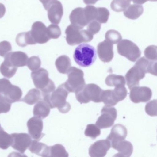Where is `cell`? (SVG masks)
<instances>
[{"label":"cell","mask_w":157,"mask_h":157,"mask_svg":"<svg viewBox=\"0 0 157 157\" xmlns=\"http://www.w3.org/2000/svg\"><path fill=\"white\" fill-rule=\"evenodd\" d=\"M69 93L63 83L52 92L43 94L44 101L50 108H57L60 113H66L71 108V105L66 101Z\"/></svg>","instance_id":"1"},{"label":"cell","mask_w":157,"mask_h":157,"mask_svg":"<svg viewBox=\"0 0 157 157\" xmlns=\"http://www.w3.org/2000/svg\"><path fill=\"white\" fill-rule=\"evenodd\" d=\"M96 51L94 48L86 44H82L77 47L73 55L76 63L83 67L92 65L96 60Z\"/></svg>","instance_id":"2"},{"label":"cell","mask_w":157,"mask_h":157,"mask_svg":"<svg viewBox=\"0 0 157 157\" xmlns=\"http://www.w3.org/2000/svg\"><path fill=\"white\" fill-rule=\"evenodd\" d=\"M65 33L67 43L71 46L88 43L93 39V35L88 30H83L72 25L67 27Z\"/></svg>","instance_id":"3"},{"label":"cell","mask_w":157,"mask_h":157,"mask_svg":"<svg viewBox=\"0 0 157 157\" xmlns=\"http://www.w3.org/2000/svg\"><path fill=\"white\" fill-rule=\"evenodd\" d=\"M48 72L45 69L41 68L31 74L35 86L41 90L43 94H48L56 90L55 83L48 77Z\"/></svg>","instance_id":"4"},{"label":"cell","mask_w":157,"mask_h":157,"mask_svg":"<svg viewBox=\"0 0 157 157\" xmlns=\"http://www.w3.org/2000/svg\"><path fill=\"white\" fill-rule=\"evenodd\" d=\"M103 90L94 83L85 84L75 93L76 99L81 104L88 103L90 101L95 103L101 102V94Z\"/></svg>","instance_id":"5"},{"label":"cell","mask_w":157,"mask_h":157,"mask_svg":"<svg viewBox=\"0 0 157 157\" xmlns=\"http://www.w3.org/2000/svg\"><path fill=\"white\" fill-rule=\"evenodd\" d=\"M68 79L64 86L69 93H76L85 85L84 73L82 70L71 67L67 73Z\"/></svg>","instance_id":"6"},{"label":"cell","mask_w":157,"mask_h":157,"mask_svg":"<svg viewBox=\"0 0 157 157\" xmlns=\"http://www.w3.org/2000/svg\"><path fill=\"white\" fill-rule=\"evenodd\" d=\"M22 94L20 87L13 85L7 79H0V97H4L12 104L21 101Z\"/></svg>","instance_id":"7"},{"label":"cell","mask_w":157,"mask_h":157,"mask_svg":"<svg viewBox=\"0 0 157 157\" xmlns=\"http://www.w3.org/2000/svg\"><path fill=\"white\" fill-rule=\"evenodd\" d=\"M117 49L119 55L132 62L136 61L141 56V51L138 47L127 39L120 41L117 44Z\"/></svg>","instance_id":"8"},{"label":"cell","mask_w":157,"mask_h":157,"mask_svg":"<svg viewBox=\"0 0 157 157\" xmlns=\"http://www.w3.org/2000/svg\"><path fill=\"white\" fill-rule=\"evenodd\" d=\"M117 117V111L114 107L105 106L101 111V115L96 122V125L100 128L111 127L113 125Z\"/></svg>","instance_id":"9"},{"label":"cell","mask_w":157,"mask_h":157,"mask_svg":"<svg viewBox=\"0 0 157 157\" xmlns=\"http://www.w3.org/2000/svg\"><path fill=\"white\" fill-rule=\"evenodd\" d=\"M30 32L31 37L35 44H45L50 40L48 36L46 26L42 22L34 23Z\"/></svg>","instance_id":"10"},{"label":"cell","mask_w":157,"mask_h":157,"mask_svg":"<svg viewBox=\"0 0 157 157\" xmlns=\"http://www.w3.org/2000/svg\"><path fill=\"white\" fill-rule=\"evenodd\" d=\"M152 92L147 87L135 86L131 89L129 94L130 100L135 103L147 102L151 99Z\"/></svg>","instance_id":"11"},{"label":"cell","mask_w":157,"mask_h":157,"mask_svg":"<svg viewBox=\"0 0 157 157\" xmlns=\"http://www.w3.org/2000/svg\"><path fill=\"white\" fill-rule=\"evenodd\" d=\"M11 136L13 139L11 147L21 153H25L32 143V137L26 133H13Z\"/></svg>","instance_id":"12"},{"label":"cell","mask_w":157,"mask_h":157,"mask_svg":"<svg viewBox=\"0 0 157 157\" xmlns=\"http://www.w3.org/2000/svg\"><path fill=\"white\" fill-rule=\"evenodd\" d=\"M127 134V129L124 126L117 124L112 128L111 133L106 139L110 141L111 147L115 149L118 143L124 140Z\"/></svg>","instance_id":"13"},{"label":"cell","mask_w":157,"mask_h":157,"mask_svg":"<svg viewBox=\"0 0 157 157\" xmlns=\"http://www.w3.org/2000/svg\"><path fill=\"white\" fill-rule=\"evenodd\" d=\"M27 126L30 136L35 140L39 141L44 136L42 133L43 122L41 118L36 116L32 117L27 122Z\"/></svg>","instance_id":"14"},{"label":"cell","mask_w":157,"mask_h":157,"mask_svg":"<svg viewBox=\"0 0 157 157\" xmlns=\"http://www.w3.org/2000/svg\"><path fill=\"white\" fill-rule=\"evenodd\" d=\"M4 62L11 67H20L26 66L28 57L24 52L16 51L7 54L5 57Z\"/></svg>","instance_id":"15"},{"label":"cell","mask_w":157,"mask_h":157,"mask_svg":"<svg viewBox=\"0 0 157 157\" xmlns=\"http://www.w3.org/2000/svg\"><path fill=\"white\" fill-rule=\"evenodd\" d=\"M145 73L141 68L136 65L127 72L125 79L128 89L139 85V81L145 77Z\"/></svg>","instance_id":"16"},{"label":"cell","mask_w":157,"mask_h":157,"mask_svg":"<svg viewBox=\"0 0 157 157\" xmlns=\"http://www.w3.org/2000/svg\"><path fill=\"white\" fill-rule=\"evenodd\" d=\"M97 54L100 59L105 63L112 61L114 56L113 44L106 40L97 46Z\"/></svg>","instance_id":"17"},{"label":"cell","mask_w":157,"mask_h":157,"mask_svg":"<svg viewBox=\"0 0 157 157\" xmlns=\"http://www.w3.org/2000/svg\"><path fill=\"white\" fill-rule=\"evenodd\" d=\"M111 147L108 140H102L94 142L89 148V154L92 157H103Z\"/></svg>","instance_id":"18"},{"label":"cell","mask_w":157,"mask_h":157,"mask_svg":"<svg viewBox=\"0 0 157 157\" xmlns=\"http://www.w3.org/2000/svg\"><path fill=\"white\" fill-rule=\"evenodd\" d=\"M63 7L61 2L55 0L48 10V16L50 22L56 25L59 24L63 16Z\"/></svg>","instance_id":"19"},{"label":"cell","mask_w":157,"mask_h":157,"mask_svg":"<svg viewBox=\"0 0 157 157\" xmlns=\"http://www.w3.org/2000/svg\"><path fill=\"white\" fill-rule=\"evenodd\" d=\"M69 18L71 25L79 28H83L88 24L82 8H77L73 10Z\"/></svg>","instance_id":"20"},{"label":"cell","mask_w":157,"mask_h":157,"mask_svg":"<svg viewBox=\"0 0 157 157\" xmlns=\"http://www.w3.org/2000/svg\"><path fill=\"white\" fill-rule=\"evenodd\" d=\"M135 65L141 68L145 73H149L154 76H157L156 61H151L143 57L140 59Z\"/></svg>","instance_id":"21"},{"label":"cell","mask_w":157,"mask_h":157,"mask_svg":"<svg viewBox=\"0 0 157 157\" xmlns=\"http://www.w3.org/2000/svg\"><path fill=\"white\" fill-rule=\"evenodd\" d=\"M31 152L42 157L49 156V147L37 140L32 141L29 148Z\"/></svg>","instance_id":"22"},{"label":"cell","mask_w":157,"mask_h":157,"mask_svg":"<svg viewBox=\"0 0 157 157\" xmlns=\"http://www.w3.org/2000/svg\"><path fill=\"white\" fill-rule=\"evenodd\" d=\"M115 149L118 151L114 157H129L133 152V147L132 144L129 141L123 140L117 145Z\"/></svg>","instance_id":"23"},{"label":"cell","mask_w":157,"mask_h":157,"mask_svg":"<svg viewBox=\"0 0 157 157\" xmlns=\"http://www.w3.org/2000/svg\"><path fill=\"white\" fill-rule=\"evenodd\" d=\"M50 112V107L44 101H39L33 108L34 115L41 119L48 116Z\"/></svg>","instance_id":"24"},{"label":"cell","mask_w":157,"mask_h":157,"mask_svg":"<svg viewBox=\"0 0 157 157\" xmlns=\"http://www.w3.org/2000/svg\"><path fill=\"white\" fill-rule=\"evenodd\" d=\"M143 6L139 4H133L129 6L124 12V14L126 18L130 20H136L143 13Z\"/></svg>","instance_id":"25"},{"label":"cell","mask_w":157,"mask_h":157,"mask_svg":"<svg viewBox=\"0 0 157 157\" xmlns=\"http://www.w3.org/2000/svg\"><path fill=\"white\" fill-rule=\"evenodd\" d=\"M56 66L58 71L62 74H67L68 70L71 67V61L67 56L63 55L57 59Z\"/></svg>","instance_id":"26"},{"label":"cell","mask_w":157,"mask_h":157,"mask_svg":"<svg viewBox=\"0 0 157 157\" xmlns=\"http://www.w3.org/2000/svg\"><path fill=\"white\" fill-rule=\"evenodd\" d=\"M101 102H103L105 105V106H114L117 102L116 101L113 94V90H103L101 94Z\"/></svg>","instance_id":"27"},{"label":"cell","mask_w":157,"mask_h":157,"mask_svg":"<svg viewBox=\"0 0 157 157\" xmlns=\"http://www.w3.org/2000/svg\"><path fill=\"white\" fill-rule=\"evenodd\" d=\"M16 42L21 47H25L27 45H35L31 37L30 31L18 34L16 36Z\"/></svg>","instance_id":"28"},{"label":"cell","mask_w":157,"mask_h":157,"mask_svg":"<svg viewBox=\"0 0 157 157\" xmlns=\"http://www.w3.org/2000/svg\"><path fill=\"white\" fill-rule=\"evenodd\" d=\"M41 98V92L36 89L30 90L23 99L21 100L27 104L33 105L37 102Z\"/></svg>","instance_id":"29"},{"label":"cell","mask_w":157,"mask_h":157,"mask_svg":"<svg viewBox=\"0 0 157 157\" xmlns=\"http://www.w3.org/2000/svg\"><path fill=\"white\" fill-rule=\"evenodd\" d=\"M105 84L110 87L125 85L126 82L124 77L121 75L110 74L106 77L105 80Z\"/></svg>","instance_id":"30"},{"label":"cell","mask_w":157,"mask_h":157,"mask_svg":"<svg viewBox=\"0 0 157 157\" xmlns=\"http://www.w3.org/2000/svg\"><path fill=\"white\" fill-rule=\"evenodd\" d=\"M49 156L52 157H68V153L61 144H56L49 147Z\"/></svg>","instance_id":"31"},{"label":"cell","mask_w":157,"mask_h":157,"mask_svg":"<svg viewBox=\"0 0 157 157\" xmlns=\"http://www.w3.org/2000/svg\"><path fill=\"white\" fill-rule=\"evenodd\" d=\"M13 139L10 135L1 128H0V148L6 150L11 146Z\"/></svg>","instance_id":"32"},{"label":"cell","mask_w":157,"mask_h":157,"mask_svg":"<svg viewBox=\"0 0 157 157\" xmlns=\"http://www.w3.org/2000/svg\"><path fill=\"white\" fill-rule=\"evenodd\" d=\"M131 0H113L111 2V8L116 12L124 11L130 6Z\"/></svg>","instance_id":"33"},{"label":"cell","mask_w":157,"mask_h":157,"mask_svg":"<svg viewBox=\"0 0 157 157\" xmlns=\"http://www.w3.org/2000/svg\"><path fill=\"white\" fill-rule=\"evenodd\" d=\"M18 68L11 67L3 61L0 66V72L6 78H12L17 71Z\"/></svg>","instance_id":"34"},{"label":"cell","mask_w":157,"mask_h":157,"mask_svg":"<svg viewBox=\"0 0 157 157\" xmlns=\"http://www.w3.org/2000/svg\"><path fill=\"white\" fill-rule=\"evenodd\" d=\"M113 92L114 97L117 102L124 100L127 94V90L124 85L115 86L114 89L113 90Z\"/></svg>","instance_id":"35"},{"label":"cell","mask_w":157,"mask_h":157,"mask_svg":"<svg viewBox=\"0 0 157 157\" xmlns=\"http://www.w3.org/2000/svg\"><path fill=\"white\" fill-rule=\"evenodd\" d=\"M105 40L112 44H117L121 41L122 36L120 33L114 30H110L106 32Z\"/></svg>","instance_id":"36"},{"label":"cell","mask_w":157,"mask_h":157,"mask_svg":"<svg viewBox=\"0 0 157 157\" xmlns=\"http://www.w3.org/2000/svg\"><path fill=\"white\" fill-rule=\"evenodd\" d=\"M84 16L88 23L96 20L97 8L91 5L86 6L83 9Z\"/></svg>","instance_id":"37"},{"label":"cell","mask_w":157,"mask_h":157,"mask_svg":"<svg viewBox=\"0 0 157 157\" xmlns=\"http://www.w3.org/2000/svg\"><path fill=\"white\" fill-rule=\"evenodd\" d=\"M101 129L96 125L90 124L87 126L84 134L86 136L95 139L101 135Z\"/></svg>","instance_id":"38"},{"label":"cell","mask_w":157,"mask_h":157,"mask_svg":"<svg viewBox=\"0 0 157 157\" xmlns=\"http://www.w3.org/2000/svg\"><path fill=\"white\" fill-rule=\"evenodd\" d=\"M110 13L106 8H97L96 20L100 23H106L109 19Z\"/></svg>","instance_id":"39"},{"label":"cell","mask_w":157,"mask_h":157,"mask_svg":"<svg viewBox=\"0 0 157 157\" xmlns=\"http://www.w3.org/2000/svg\"><path fill=\"white\" fill-rule=\"evenodd\" d=\"M48 36L50 39H57L61 36L60 27L55 24H51L47 28Z\"/></svg>","instance_id":"40"},{"label":"cell","mask_w":157,"mask_h":157,"mask_svg":"<svg viewBox=\"0 0 157 157\" xmlns=\"http://www.w3.org/2000/svg\"><path fill=\"white\" fill-rule=\"evenodd\" d=\"M26 65L30 70L35 71L40 68L41 61L39 57L34 56L28 59Z\"/></svg>","instance_id":"41"},{"label":"cell","mask_w":157,"mask_h":157,"mask_svg":"<svg viewBox=\"0 0 157 157\" xmlns=\"http://www.w3.org/2000/svg\"><path fill=\"white\" fill-rule=\"evenodd\" d=\"M144 55L148 60L157 61V46L151 45L147 47L144 51Z\"/></svg>","instance_id":"42"},{"label":"cell","mask_w":157,"mask_h":157,"mask_svg":"<svg viewBox=\"0 0 157 157\" xmlns=\"http://www.w3.org/2000/svg\"><path fill=\"white\" fill-rule=\"evenodd\" d=\"M12 50L11 44L8 41H4L0 43V56L4 57Z\"/></svg>","instance_id":"43"},{"label":"cell","mask_w":157,"mask_h":157,"mask_svg":"<svg viewBox=\"0 0 157 157\" xmlns=\"http://www.w3.org/2000/svg\"><path fill=\"white\" fill-rule=\"evenodd\" d=\"M157 101L153 100L148 103L145 106V111L149 115L151 116H155L157 115L156 108H157Z\"/></svg>","instance_id":"44"},{"label":"cell","mask_w":157,"mask_h":157,"mask_svg":"<svg viewBox=\"0 0 157 157\" xmlns=\"http://www.w3.org/2000/svg\"><path fill=\"white\" fill-rule=\"evenodd\" d=\"M87 30L93 35H95L100 32L101 28V24L97 21H93L88 24Z\"/></svg>","instance_id":"45"},{"label":"cell","mask_w":157,"mask_h":157,"mask_svg":"<svg viewBox=\"0 0 157 157\" xmlns=\"http://www.w3.org/2000/svg\"><path fill=\"white\" fill-rule=\"evenodd\" d=\"M11 107V103L4 97H0V114L8 113L10 110Z\"/></svg>","instance_id":"46"},{"label":"cell","mask_w":157,"mask_h":157,"mask_svg":"<svg viewBox=\"0 0 157 157\" xmlns=\"http://www.w3.org/2000/svg\"><path fill=\"white\" fill-rule=\"evenodd\" d=\"M44 5L46 10H48L49 6L55 1V0H39Z\"/></svg>","instance_id":"47"},{"label":"cell","mask_w":157,"mask_h":157,"mask_svg":"<svg viewBox=\"0 0 157 157\" xmlns=\"http://www.w3.org/2000/svg\"><path fill=\"white\" fill-rule=\"evenodd\" d=\"M6 13V8L2 3H0V19L2 18Z\"/></svg>","instance_id":"48"},{"label":"cell","mask_w":157,"mask_h":157,"mask_svg":"<svg viewBox=\"0 0 157 157\" xmlns=\"http://www.w3.org/2000/svg\"><path fill=\"white\" fill-rule=\"evenodd\" d=\"M133 3L136 4H143L148 1L156 2L157 0H131Z\"/></svg>","instance_id":"49"},{"label":"cell","mask_w":157,"mask_h":157,"mask_svg":"<svg viewBox=\"0 0 157 157\" xmlns=\"http://www.w3.org/2000/svg\"><path fill=\"white\" fill-rule=\"evenodd\" d=\"M98 1L99 0H83V2L86 4H94Z\"/></svg>","instance_id":"50"},{"label":"cell","mask_w":157,"mask_h":157,"mask_svg":"<svg viewBox=\"0 0 157 157\" xmlns=\"http://www.w3.org/2000/svg\"><path fill=\"white\" fill-rule=\"evenodd\" d=\"M1 124H0V128H1Z\"/></svg>","instance_id":"51"}]
</instances>
